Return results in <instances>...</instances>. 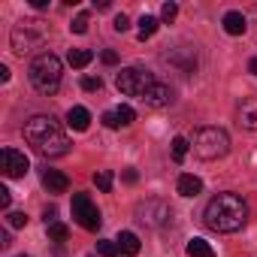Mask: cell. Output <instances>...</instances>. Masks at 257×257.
<instances>
[{
	"label": "cell",
	"instance_id": "obj_2",
	"mask_svg": "<svg viewBox=\"0 0 257 257\" xmlns=\"http://www.w3.org/2000/svg\"><path fill=\"white\" fill-rule=\"evenodd\" d=\"M203 221L215 233H236L248 221V206L239 194H218V197L209 200V206L203 212Z\"/></svg>",
	"mask_w": 257,
	"mask_h": 257
},
{
	"label": "cell",
	"instance_id": "obj_21",
	"mask_svg": "<svg viewBox=\"0 0 257 257\" xmlns=\"http://www.w3.org/2000/svg\"><path fill=\"white\" fill-rule=\"evenodd\" d=\"M188 149H191V143H188L185 137H176V140H173V161L182 164V161L188 158Z\"/></svg>",
	"mask_w": 257,
	"mask_h": 257
},
{
	"label": "cell",
	"instance_id": "obj_6",
	"mask_svg": "<svg viewBox=\"0 0 257 257\" xmlns=\"http://www.w3.org/2000/svg\"><path fill=\"white\" fill-rule=\"evenodd\" d=\"M115 85H118L121 94L140 97V100H143V94L155 85V76H152L149 70H140V67H124V70L115 76Z\"/></svg>",
	"mask_w": 257,
	"mask_h": 257
},
{
	"label": "cell",
	"instance_id": "obj_14",
	"mask_svg": "<svg viewBox=\"0 0 257 257\" xmlns=\"http://www.w3.org/2000/svg\"><path fill=\"white\" fill-rule=\"evenodd\" d=\"M221 25H224V31H227L230 37H242V34H245V28H248L245 16H242V13H236V10H230V13L224 16V22H221Z\"/></svg>",
	"mask_w": 257,
	"mask_h": 257
},
{
	"label": "cell",
	"instance_id": "obj_37",
	"mask_svg": "<svg viewBox=\"0 0 257 257\" xmlns=\"http://www.w3.org/2000/svg\"><path fill=\"white\" fill-rule=\"evenodd\" d=\"M31 7H34V10H46V7H49V0H31Z\"/></svg>",
	"mask_w": 257,
	"mask_h": 257
},
{
	"label": "cell",
	"instance_id": "obj_17",
	"mask_svg": "<svg viewBox=\"0 0 257 257\" xmlns=\"http://www.w3.org/2000/svg\"><path fill=\"white\" fill-rule=\"evenodd\" d=\"M176 191H179L182 197H197V194L203 191V182H200L197 176L185 173V176H179V185H176Z\"/></svg>",
	"mask_w": 257,
	"mask_h": 257
},
{
	"label": "cell",
	"instance_id": "obj_7",
	"mask_svg": "<svg viewBox=\"0 0 257 257\" xmlns=\"http://www.w3.org/2000/svg\"><path fill=\"white\" fill-rule=\"evenodd\" d=\"M137 221L146 224V227L161 230V227H167L173 221V209H170V203H164L158 197H149V200L137 203Z\"/></svg>",
	"mask_w": 257,
	"mask_h": 257
},
{
	"label": "cell",
	"instance_id": "obj_26",
	"mask_svg": "<svg viewBox=\"0 0 257 257\" xmlns=\"http://www.w3.org/2000/svg\"><path fill=\"white\" fill-rule=\"evenodd\" d=\"M82 88L85 91H100L103 88V79L100 76H82Z\"/></svg>",
	"mask_w": 257,
	"mask_h": 257
},
{
	"label": "cell",
	"instance_id": "obj_32",
	"mask_svg": "<svg viewBox=\"0 0 257 257\" xmlns=\"http://www.w3.org/2000/svg\"><path fill=\"white\" fill-rule=\"evenodd\" d=\"M112 28H115V31H118V34H124V31H127V28H131V19H127V16H124V13H121V16H118V19H115V25H112Z\"/></svg>",
	"mask_w": 257,
	"mask_h": 257
},
{
	"label": "cell",
	"instance_id": "obj_10",
	"mask_svg": "<svg viewBox=\"0 0 257 257\" xmlns=\"http://www.w3.org/2000/svg\"><path fill=\"white\" fill-rule=\"evenodd\" d=\"M143 103L152 106V109H164V106L173 103V88H170L167 82H158V79H155V85L143 94Z\"/></svg>",
	"mask_w": 257,
	"mask_h": 257
},
{
	"label": "cell",
	"instance_id": "obj_12",
	"mask_svg": "<svg viewBox=\"0 0 257 257\" xmlns=\"http://www.w3.org/2000/svg\"><path fill=\"white\" fill-rule=\"evenodd\" d=\"M236 121H239V127H245V131H257V97H248V100L239 103Z\"/></svg>",
	"mask_w": 257,
	"mask_h": 257
},
{
	"label": "cell",
	"instance_id": "obj_19",
	"mask_svg": "<svg viewBox=\"0 0 257 257\" xmlns=\"http://www.w3.org/2000/svg\"><path fill=\"white\" fill-rule=\"evenodd\" d=\"M188 254H191V257H215V248H212L206 239L194 236V239L188 242Z\"/></svg>",
	"mask_w": 257,
	"mask_h": 257
},
{
	"label": "cell",
	"instance_id": "obj_3",
	"mask_svg": "<svg viewBox=\"0 0 257 257\" xmlns=\"http://www.w3.org/2000/svg\"><path fill=\"white\" fill-rule=\"evenodd\" d=\"M61 58L58 55H52V52H43V55H37L34 61H31V67H28V76H31V85L40 91V94H46V97H52L58 88H61Z\"/></svg>",
	"mask_w": 257,
	"mask_h": 257
},
{
	"label": "cell",
	"instance_id": "obj_22",
	"mask_svg": "<svg viewBox=\"0 0 257 257\" xmlns=\"http://www.w3.org/2000/svg\"><path fill=\"white\" fill-rule=\"evenodd\" d=\"M97 254H100V257H118L121 248H118V242H112V239H100V242H97Z\"/></svg>",
	"mask_w": 257,
	"mask_h": 257
},
{
	"label": "cell",
	"instance_id": "obj_35",
	"mask_svg": "<svg viewBox=\"0 0 257 257\" xmlns=\"http://www.w3.org/2000/svg\"><path fill=\"white\" fill-rule=\"evenodd\" d=\"M137 179H140V176H137V170H124V182H127V185H134Z\"/></svg>",
	"mask_w": 257,
	"mask_h": 257
},
{
	"label": "cell",
	"instance_id": "obj_31",
	"mask_svg": "<svg viewBox=\"0 0 257 257\" xmlns=\"http://www.w3.org/2000/svg\"><path fill=\"white\" fill-rule=\"evenodd\" d=\"M100 61L112 67V64H118V52H112V49H103V52H100Z\"/></svg>",
	"mask_w": 257,
	"mask_h": 257
},
{
	"label": "cell",
	"instance_id": "obj_33",
	"mask_svg": "<svg viewBox=\"0 0 257 257\" xmlns=\"http://www.w3.org/2000/svg\"><path fill=\"white\" fill-rule=\"evenodd\" d=\"M10 203H13V194H10V188H0V209H10Z\"/></svg>",
	"mask_w": 257,
	"mask_h": 257
},
{
	"label": "cell",
	"instance_id": "obj_15",
	"mask_svg": "<svg viewBox=\"0 0 257 257\" xmlns=\"http://www.w3.org/2000/svg\"><path fill=\"white\" fill-rule=\"evenodd\" d=\"M67 124L73 127V131H88V124H91V112L85 109V106H73L70 112H67Z\"/></svg>",
	"mask_w": 257,
	"mask_h": 257
},
{
	"label": "cell",
	"instance_id": "obj_30",
	"mask_svg": "<svg viewBox=\"0 0 257 257\" xmlns=\"http://www.w3.org/2000/svg\"><path fill=\"white\" fill-rule=\"evenodd\" d=\"M103 124H106V127H112V131H115V127H121V121H118V112H115V109L103 112Z\"/></svg>",
	"mask_w": 257,
	"mask_h": 257
},
{
	"label": "cell",
	"instance_id": "obj_4",
	"mask_svg": "<svg viewBox=\"0 0 257 257\" xmlns=\"http://www.w3.org/2000/svg\"><path fill=\"white\" fill-rule=\"evenodd\" d=\"M46 40H49V25L43 19H22L13 28V34H10V46L22 58L31 55V52H37V49H43Z\"/></svg>",
	"mask_w": 257,
	"mask_h": 257
},
{
	"label": "cell",
	"instance_id": "obj_28",
	"mask_svg": "<svg viewBox=\"0 0 257 257\" xmlns=\"http://www.w3.org/2000/svg\"><path fill=\"white\" fill-rule=\"evenodd\" d=\"M176 16H179V7H176V4H164V7H161V19H164V22H173Z\"/></svg>",
	"mask_w": 257,
	"mask_h": 257
},
{
	"label": "cell",
	"instance_id": "obj_13",
	"mask_svg": "<svg viewBox=\"0 0 257 257\" xmlns=\"http://www.w3.org/2000/svg\"><path fill=\"white\" fill-rule=\"evenodd\" d=\"M40 182H43V188L49 191V194H64L67 188H70V179L61 173V170H43V176H40Z\"/></svg>",
	"mask_w": 257,
	"mask_h": 257
},
{
	"label": "cell",
	"instance_id": "obj_38",
	"mask_svg": "<svg viewBox=\"0 0 257 257\" xmlns=\"http://www.w3.org/2000/svg\"><path fill=\"white\" fill-rule=\"evenodd\" d=\"M0 245H4V248H10V230H4V233H0Z\"/></svg>",
	"mask_w": 257,
	"mask_h": 257
},
{
	"label": "cell",
	"instance_id": "obj_9",
	"mask_svg": "<svg viewBox=\"0 0 257 257\" xmlns=\"http://www.w3.org/2000/svg\"><path fill=\"white\" fill-rule=\"evenodd\" d=\"M0 170H4L7 179H22L31 170V161L19 149H4V152H0Z\"/></svg>",
	"mask_w": 257,
	"mask_h": 257
},
{
	"label": "cell",
	"instance_id": "obj_36",
	"mask_svg": "<svg viewBox=\"0 0 257 257\" xmlns=\"http://www.w3.org/2000/svg\"><path fill=\"white\" fill-rule=\"evenodd\" d=\"M0 82H10V67L0 64Z\"/></svg>",
	"mask_w": 257,
	"mask_h": 257
},
{
	"label": "cell",
	"instance_id": "obj_8",
	"mask_svg": "<svg viewBox=\"0 0 257 257\" xmlns=\"http://www.w3.org/2000/svg\"><path fill=\"white\" fill-rule=\"evenodd\" d=\"M73 218H76V224L85 227V230H100V224H103L100 209L91 203L88 194H73Z\"/></svg>",
	"mask_w": 257,
	"mask_h": 257
},
{
	"label": "cell",
	"instance_id": "obj_18",
	"mask_svg": "<svg viewBox=\"0 0 257 257\" xmlns=\"http://www.w3.org/2000/svg\"><path fill=\"white\" fill-rule=\"evenodd\" d=\"M67 61H70V67H76V70H82V67H88V64L94 61V52H91V49H70V55H67Z\"/></svg>",
	"mask_w": 257,
	"mask_h": 257
},
{
	"label": "cell",
	"instance_id": "obj_1",
	"mask_svg": "<svg viewBox=\"0 0 257 257\" xmlns=\"http://www.w3.org/2000/svg\"><path fill=\"white\" fill-rule=\"evenodd\" d=\"M25 140L43 158H64L70 152V137L64 134V127L52 115H34L25 124Z\"/></svg>",
	"mask_w": 257,
	"mask_h": 257
},
{
	"label": "cell",
	"instance_id": "obj_29",
	"mask_svg": "<svg viewBox=\"0 0 257 257\" xmlns=\"http://www.w3.org/2000/svg\"><path fill=\"white\" fill-rule=\"evenodd\" d=\"M70 31H73V34H85V31H88V16H76L73 25H70Z\"/></svg>",
	"mask_w": 257,
	"mask_h": 257
},
{
	"label": "cell",
	"instance_id": "obj_34",
	"mask_svg": "<svg viewBox=\"0 0 257 257\" xmlns=\"http://www.w3.org/2000/svg\"><path fill=\"white\" fill-rule=\"evenodd\" d=\"M55 218H58V209H55V206H49V209H46V227H49V224H55Z\"/></svg>",
	"mask_w": 257,
	"mask_h": 257
},
{
	"label": "cell",
	"instance_id": "obj_40",
	"mask_svg": "<svg viewBox=\"0 0 257 257\" xmlns=\"http://www.w3.org/2000/svg\"><path fill=\"white\" fill-rule=\"evenodd\" d=\"M19 257H28V254H19Z\"/></svg>",
	"mask_w": 257,
	"mask_h": 257
},
{
	"label": "cell",
	"instance_id": "obj_27",
	"mask_svg": "<svg viewBox=\"0 0 257 257\" xmlns=\"http://www.w3.org/2000/svg\"><path fill=\"white\" fill-rule=\"evenodd\" d=\"M7 224L19 230V227H25V224H28V215H25V212H10V215H7Z\"/></svg>",
	"mask_w": 257,
	"mask_h": 257
},
{
	"label": "cell",
	"instance_id": "obj_16",
	"mask_svg": "<svg viewBox=\"0 0 257 257\" xmlns=\"http://www.w3.org/2000/svg\"><path fill=\"white\" fill-rule=\"evenodd\" d=\"M115 242H118L121 254H127V257H137V254H140V248H143V245H140V236H137V233H131V230H124Z\"/></svg>",
	"mask_w": 257,
	"mask_h": 257
},
{
	"label": "cell",
	"instance_id": "obj_23",
	"mask_svg": "<svg viewBox=\"0 0 257 257\" xmlns=\"http://www.w3.org/2000/svg\"><path fill=\"white\" fill-rule=\"evenodd\" d=\"M112 182H115V179H112V173H109V170H100V173L94 176V185H97L100 191H106V194L112 191Z\"/></svg>",
	"mask_w": 257,
	"mask_h": 257
},
{
	"label": "cell",
	"instance_id": "obj_24",
	"mask_svg": "<svg viewBox=\"0 0 257 257\" xmlns=\"http://www.w3.org/2000/svg\"><path fill=\"white\" fill-rule=\"evenodd\" d=\"M67 236H70V230H67L64 224H58V221L49 224V239H52V242H64Z\"/></svg>",
	"mask_w": 257,
	"mask_h": 257
},
{
	"label": "cell",
	"instance_id": "obj_25",
	"mask_svg": "<svg viewBox=\"0 0 257 257\" xmlns=\"http://www.w3.org/2000/svg\"><path fill=\"white\" fill-rule=\"evenodd\" d=\"M115 112H118V121H121V127H127V124H134V118H137V112H134L131 106H118Z\"/></svg>",
	"mask_w": 257,
	"mask_h": 257
},
{
	"label": "cell",
	"instance_id": "obj_39",
	"mask_svg": "<svg viewBox=\"0 0 257 257\" xmlns=\"http://www.w3.org/2000/svg\"><path fill=\"white\" fill-rule=\"evenodd\" d=\"M248 73H254V76H257V58H251V64H248Z\"/></svg>",
	"mask_w": 257,
	"mask_h": 257
},
{
	"label": "cell",
	"instance_id": "obj_5",
	"mask_svg": "<svg viewBox=\"0 0 257 257\" xmlns=\"http://www.w3.org/2000/svg\"><path fill=\"white\" fill-rule=\"evenodd\" d=\"M194 155L200 161H218L230 152V137L227 131H221V127H200V131L194 134Z\"/></svg>",
	"mask_w": 257,
	"mask_h": 257
},
{
	"label": "cell",
	"instance_id": "obj_20",
	"mask_svg": "<svg viewBox=\"0 0 257 257\" xmlns=\"http://www.w3.org/2000/svg\"><path fill=\"white\" fill-rule=\"evenodd\" d=\"M158 28H161V22H158L155 16H143V19H140V31H137V37L146 43L149 37H155V34H158Z\"/></svg>",
	"mask_w": 257,
	"mask_h": 257
},
{
	"label": "cell",
	"instance_id": "obj_11",
	"mask_svg": "<svg viewBox=\"0 0 257 257\" xmlns=\"http://www.w3.org/2000/svg\"><path fill=\"white\" fill-rule=\"evenodd\" d=\"M164 61L176 64L182 73H194V70H197V52H194L191 46H179L176 52H167V55H164Z\"/></svg>",
	"mask_w": 257,
	"mask_h": 257
}]
</instances>
